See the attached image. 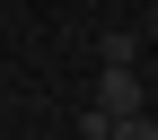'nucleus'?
<instances>
[{
  "label": "nucleus",
  "mask_w": 158,
  "mask_h": 140,
  "mask_svg": "<svg viewBox=\"0 0 158 140\" xmlns=\"http://www.w3.org/2000/svg\"><path fill=\"white\" fill-rule=\"evenodd\" d=\"M97 114H141V70H132V35H106V79H97Z\"/></svg>",
  "instance_id": "obj_1"
},
{
  "label": "nucleus",
  "mask_w": 158,
  "mask_h": 140,
  "mask_svg": "<svg viewBox=\"0 0 158 140\" xmlns=\"http://www.w3.org/2000/svg\"><path fill=\"white\" fill-rule=\"evenodd\" d=\"M106 131H114V114H97V105L79 114V140H106Z\"/></svg>",
  "instance_id": "obj_3"
},
{
  "label": "nucleus",
  "mask_w": 158,
  "mask_h": 140,
  "mask_svg": "<svg viewBox=\"0 0 158 140\" xmlns=\"http://www.w3.org/2000/svg\"><path fill=\"white\" fill-rule=\"evenodd\" d=\"M106 140H158V123H149V105H141V114H114V131H106Z\"/></svg>",
  "instance_id": "obj_2"
}]
</instances>
